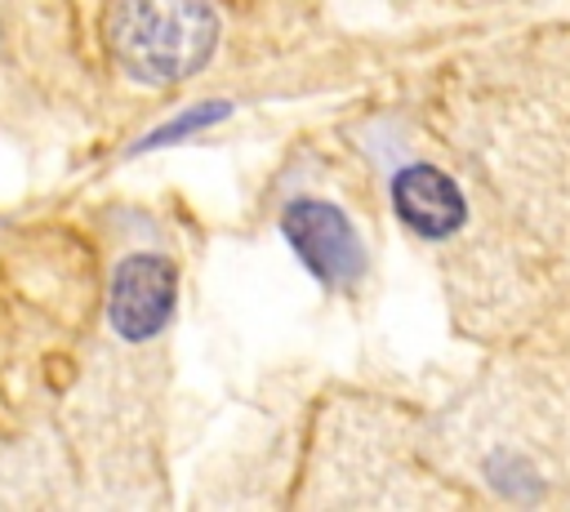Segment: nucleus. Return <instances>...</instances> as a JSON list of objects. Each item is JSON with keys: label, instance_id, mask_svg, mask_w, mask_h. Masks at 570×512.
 <instances>
[{"label": "nucleus", "instance_id": "obj_4", "mask_svg": "<svg viewBox=\"0 0 570 512\" xmlns=\"http://www.w3.org/2000/svg\"><path fill=\"white\" fill-rule=\"evenodd\" d=\"M392 209L423 240H445L468 223V200L459 183L436 165H405L392 178Z\"/></svg>", "mask_w": 570, "mask_h": 512}, {"label": "nucleus", "instance_id": "obj_2", "mask_svg": "<svg viewBox=\"0 0 570 512\" xmlns=\"http://www.w3.org/2000/svg\"><path fill=\"white\" fill-rule=\"evenodd\" d=\"M281 232L294 245L298 263L330 289H352L365 276V245L352 218L316 196H298L281 209Z\"/></svg>", "mask_w": 570, "mask_h": 512}, {"label": "nucleus", "instance_id": "obj_1", "mask_svg": "<svg viewBox=\"0 0 570 512\" xmlns=\"http://www.w3.org/2000/svg\"><path fill=\"white\" fill-rule=\"evenodd\" d=\"M107 45L138 85H174L209 62L218 13L209 0H120L107 22Z\"/></svg>", "mask_w": 570, "mask_h": 512}, {"label": "nucleus", "instance_id": "obj_3", "mask_svg": "<svg viewBox=\"0 0 570 512\" xmlns=\"http://www.w3.org/2000/svg\"><path fill=\"white\" fill-rule=\"evenodd\" d=\"M174 298H178L174 263L160 258V254H129L116 267L111 294H107L111 329L120 338H129V343H147V338H156L169 325Z\"/></svg>", "mask_w": 570, "mask_h": 512}, {"label": "nucleus", "instance_id": "obj_5", "mask_svg": "<svg viewBox=\"0 0 570 512\" xmlns=\"http://www.w3.org/2000/svg\"><path fill=\"white\" fill-rule=\"evenodd\" d=\"M232 116V102H223V98H209V102H196V107H187V111H178L169 125H156L147 138H138V156L142 151H156V147H169V142H183V138H191V134H200V129H209V125H218V120H227Z\"/></svg>", "mask_w": 570, "mask_h": 512}]
</instances>
